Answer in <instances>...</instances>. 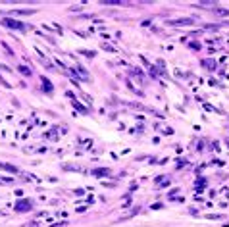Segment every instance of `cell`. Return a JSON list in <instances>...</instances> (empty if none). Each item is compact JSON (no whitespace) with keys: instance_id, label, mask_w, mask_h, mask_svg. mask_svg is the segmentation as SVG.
<instances>
[{"instance_id":"10","label":"cell","mask_w":229,"mask_h":227,"mask_svg":"<svg viewBox=\"0 0 229 227\" xmlns=\"http://www.w3.org/2000/svg\"><path fill=\"white\" fill-rule=\"evenodd\" d=\"M43 87H44V91H48V92H52V85L48 83V79H43Z\"/></svg>"},{"instance_id":"5","label":"cell","mask_w":229,"mask_h":227,"mask_svg":"<svg viewBox=\"0 0 229 227\" xmlns=\"http://www.w3.org/2000/svg\"><path fill=\"white\" fill-rule=\"evenodd\" d=\"M169 25H191L192 19H175V21H168Z\"/></svg>"},{"instance_id":"12","label":"cell","mask_w":229,"mask_h":227,"mask_svg":"<svg viewBox=\"0 0 229 227\" xmlns=\"http://www.w3.org/2000/svg\"><path fill=\"white\" fill-rule=\"evenodd\" d=\"M0 183H4V185H10V183H14L12 179H8V177H0Z\"/></svg>"},{"instance_id":"8","label":"cell","mask_w":229,"mask_h":227,"mask_svg":"<svg viewBox=\"0 0 229 227\" xmlns=\"http://www.w3.org/2000/svg\"><path fill=\"white\" fill-rule=\"evenodd\" d=\"M102 4H106V6H118V4H125V2H121V0H104Z\"/></svg>"},{"instance_id":"9","label":"cell","mask_w":229,"mask_h":227,"mask_svg":"<svg viewBox=\"0 0 229 227\" xmlns=\"http://www.w3.org/2000/svg\"><path fill=\"white\" fill-rule=\"evenodd\" d=\"M18 70L23 73V75H31V70L29 67H25V66H18Z\"/></svg>"},{"instance_id":"2","label":"cell","mask_w":229,"mask_h":227,"mask_svg":"<svg viewBox=\"0 0 229 227\" xmlns=\"http://www.w3.org/2000/svg\"><path fill=\"white\" fill-rule=\"evenodd\" d=\"M31 208H33V202H31V200H19V202L15 204V210H18V212H27Z\"/></svg>"},{"instance_id":"4","label":"cell","mask_w":229,"mask_h":227,"mask_svg":"<svg viewBox=\"0 0 229 227\" xmlns=\"http://www.w3.org/2000/svg\"><path fill=\"white\" fill-rule=\"evenodd\" d=\"M77 71H79V75L83 77V81H89V73H87L85 70H83V67H81L79 64H77V66H75V73H77Z\"/></svg>"},{"instance_id":"11","label":"cell","mask_w":229,"mask_h":227,"mask_svg":"<svg viewBox=\"0 0 229 227\" xmlns=\"http://www.w3.org/2000/svg\"><path fill=\"white\" fill-rule=\"evenodd\" d=\"M216 15H229V10H216Z\"/></svg>"},{"instance_id":"6","label":"cell","mask_w":229,"mask_h":227,"mask_svg":"<svg viewBox=\"0 0 229 227\" xmlns=\"http://www.w3.org/2000/svg\"><path fill=\"white\" fill-rule=\"evenodd\" d=\"M110 170H95L92 171V175H96V177H106V175H110Z\"/></svg>"},{"instance_id":"7","label":"cell","mask_w":229,"mask_h":227,"mask_svg":"<svg viewBox=\"0 0 229 227\" xmlns=\"http://www.w3.org/2000/svg\"><path fill=\"white\" fill-rule=\"evenodd\" d=\"M12 14H15V15H31V14H33V10H14Z\"/></svg>"},{"instance_id":"3","label":"cell","mask_w":229,"mask_h":227,"mask_svg":"<svg viewBox=\"0 0 229 227\" xmlns=\"http://www.w3.org/2000/svg\"><path fill=\"white\" fill-rule=\"evenodd\" d=\"M0 170L10 171V173H19V170H18L15 166H10V164H4V162H0Z\"/></svg>"},{"instance_id":"1","label":"cell","mask_w":229,"mask_h":227,"mask_svg":"<svg viewBox=\"0 0 229 227\" xmlns=\"http://www.w3.org/2000/svg\"><path fill=\"white\" fill-rule=\"evenodd\" d=\"M2 25H6V27H10V29H18V31H25V25L21 23V21H18V19H2Z\"/></svg>"}]
</instances>
